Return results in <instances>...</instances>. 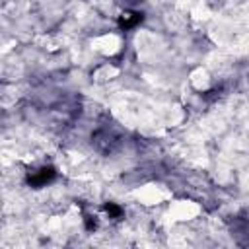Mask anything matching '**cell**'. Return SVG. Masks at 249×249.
Masks as SVG:
<instances>
[{"label": "cell", "mask_w": 249, "mask_h": 249, "mask_svg": "<svg viewBox=\"0 0 249 249\" xmlns=\"http://www.w3.org/2000/svg\"><path fill=\"white\" fill-rule=\"evenodd\" d=\"M54 179H56V169H54L53 165H45V167H39V169H35L33 173H29L25 181H27L29 187L41 189V187L53 183Z\"/></svg>", "instance_id": "6da1fadb"}, {"label": "cell", "mask_w": 249, "mask_h": 249, "mask_svg": "<svg viewBox=\"0 0 249 249\" xmlns=\"http://www.w3.org/2000/svg\"><path fill=\"white\" fill-rule=\"evenodd\" d=\"M142 21V14L140 12H123L121 16H119V27L121 29H132V27H136L138 23Z\"/></svg>", "instance_id": "7a4b0ae2"}, {"label": "cell", "mask_w": 249, "mask_h": 249, "mask_svg": "<svg viewBox=\"0 0 249 249\" xmlns=\"http://www.w3.org/2000/svg\"><path fill=\"white\" fill-rule=\"evenodd\" d=\"M103 210L107 212V216L109 218H113V220H121L123 218V214H124V210L117 204V202H105L103 204Z\"/></svg>", "instance_id": "3957f363"}, {"label": "cell", "mask_w": 249, "mask_h": 249, "mask_svg": "<svg viewBox=\"0 0 249 249\" xmlns=\"http://www.w3.org/2000/svg\"><path fill=\"white\" fill-rule=\"evenodd\" d=\"M84 228H86L88 231H95V230H97V218L91 216V214H86V216H84Z\"/></svg>", "instance_id": "277c9868"}, {"label": "cell", "mask_w": 249, "mask_h": 249, "mask_svg": "<svg viewBox=\"0 0 249 249\" xmlns=\"http://www.w3.org/2000/svg\"><path fill=\"white\" fill-rule=\"evenodd\" d=\"M220 93H222V88H216V89L204 91V93H202V97H204V99H216V97H220Z\"/></svg>", "instance_id": "5b68a950"}]
</instances>
